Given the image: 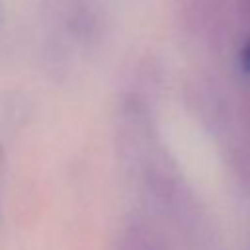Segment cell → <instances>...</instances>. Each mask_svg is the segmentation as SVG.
<instances>
[{
  "label": "cell",
  "mask_w": 250,
  "mask_h": 250,
  "mask_svg": "<svg viewBox=\"0 0 250 250\" xmlns=\"http://www.w3.org/2000/svg\"><path fill=\"white\" fill-rule=\"evenodd\" d=\"M240 64H242L244 72L250 74V41H248V43L242 47V51H240Z\"/></svg>",
  "instance_id": "1"
}]
</instances>
